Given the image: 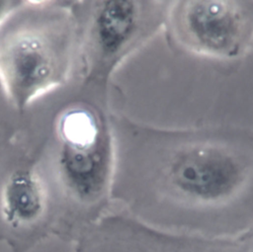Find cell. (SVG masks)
<instances>
[{
  "label": "cell",
  "mask_w": 253,
  "mask_h": 252,
  "mask_svg": "<svg viewBox=\"0 0 253 252\" xmlns=\"http://www.w3.org/2000/svg\"><path fill=\"white\" fill-rule=\"evenodd\" d=\"M243 237L246 243L247 252H253V225L243 232Z\"/></svg>",
  "instance_id": "obj_9"
},
{
  "label": "cell",
  "mask_w": 253,
  "mask_h": 252,
  "mask_svg": "<svg viewBox=\"0 0 253 252\" xmlns=\"http://www.w3.org/2000/svg\"><path fill=\"white\" fill-rule=\"evenodd\" d=\"M163 32L177 51L235 62L253 46V0H170Z\"/></svg>",
  "instance_id": "obj_5"
},
{
  "label": "cell",
  "mask_w": 253,
  "mask_h": 252,
  "mask_svg": "<svg viewBox=\"0 0 253 252\" xmlns=\"http://www.w3.org/2000/svg\"><path fill=\"white\" fill-rule=\"evenodd\" d=\"M24 3L25 1H0V29Z\"/></svg>",
  "instance_id": "obj_8"
},
{
  "label": "cell",
  "mask_w": 253,
  "mask_h": 252,
  "mask_svg": "<svg viewBox=\"0 0 253 252\" xmlns=\"http://www.w3.org/2000/svg\"><path fill=\"white\" fill-rule=\"evenodd\" d=\"M108 94L74 102L56 117L54 182L49 187L52 235L75 242L109 212L115 172V137Z\"/></svg>",
  "instance_id": "obj_2"
},
{
  "label": "cell",
  "mask_w": 253,
  "mask_h": 252,
  "mask_svg": "<svg viewBox=\"0 0 253 252\" xmlns=\"http://www.w3.org/2000/svg\"><path fill=\"white\" fill-rule=\"evenodd\" d=\"M112 204L150 226L234 237L253 225V129L162 127L112 115Z\"/></svg>",
  "instance_id": "obj_1"
},
{
  "label": "cell",
  "mask_w": 253,
  "mask_h": 252,
  "mask_svg": "<svg viewBox=\"0 0 253 252\" xmlns=\"http://www.w3.org/2000/svg\"><path fill=\"white\" fill-rule=\"evenodd\" d=\"M170 0L84 2L79 54L88 87L109 91L118 68L163 32Z\"/></svg>",
  "instance_id": "obj_4"
},
{
  "label": "cell",
  "mask_w": 253,
  "mask_h": 252,
  "mask_svg": "<svg viewBox=\"0 0 253 252\" xmlns=\"http://www.w3.org/2000/svg\"><path fill=\"white\" fill-rule=\"evenodd\" d=\"M74 252H247L244 237H207L150 226L121 210L109 211L75 241Z\"/></svg>",
  "instance_id": "obj_6"
},
{
  "label": "cell",
  "mask_w": 253,
  "mask_h": 252,
  "mask_svg": "<svg viewBox=\"0 0 253 252\" xmlns=\"http://www.w3.org/2000/svg\"><path fill=\"white\" fill-rule=\"evenodd\" d=\"M10 25L0 36V88L13 109L23 112L34 101L63 85L79 53L78 22L72 12L47 9Z\"/></svg>",
  "instance_id": "obj_3"
},
{
  "label": "cell",
  "mask_w": 253,
  "mask_h": 252,
  "mask_svg": "<svg viewBox=\"0 0 253 252\" xmlns=\"http://www.w3.org/2000/svg\"><path fill=\"white\" fill-rule=\"evenodd\" d=\"M47 181L35 165H18L0 177V242L29 252L52 235Z\"/></svg>",
  "instance_id": "obj_7"
}]
</instances>
